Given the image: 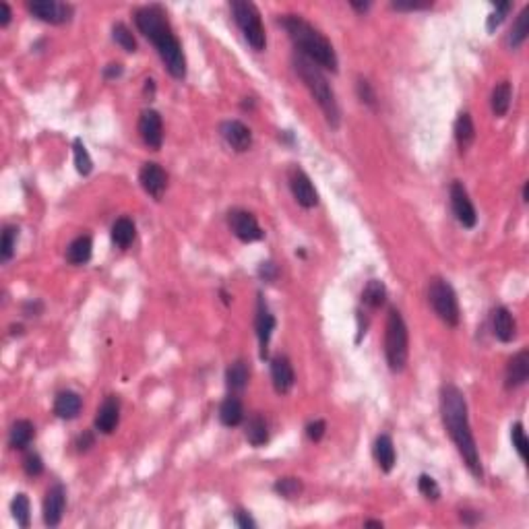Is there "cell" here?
I'll list each match as a JSON object with an SVG mask.
<instances>
[{"label": "cell", "mask_w": 529, "mask_h": 529, "mask_svg": "<svg viewBox=\"0 0 529 529\" xmlns=\"http://www.w3.org/2000/svg\"><path fill=\"white\" fill-rule=\"evenodd\" d=\"M279 23L288 31L289 40L300 56L308 58L318 69L337 72L339 60H337L335 48L316 27H313L306 19H302L300 15H282Z\"/></svg>", "instance_id": "3"}, {"label": "cell", "mask_w": 529, "mask_h": 529, "mask_svg": "<svg viewBox=\"0 0 529 529\" xmlns=\"http://www.w3.org/2000/svg\"><path fill=\"white\" fill-rule=\"evenodd\" d=\"M230 6H232L234 21L240 27L248 46L257 52H263L267 46V35H264L263 21H261L257 6L252 2H246V0H234Z\"/></svg>", "instance_id": "7"}, {"label": "cell", "mask_w": 529, "mask_h": 529, "mask_svg": "<svg viewBox=\"0 0 529 529\" xmlns=\"http://www.w3.org/2000/svg\"><path fill=\"white\" fill-rule=\"evenodd\" d=\"M449 196H451V209H453V216L457 217L459 223H461L463 228H467V230L476 228V223H478L476 207H474V203H472L469 194H467V191H465V186H463L459 180H455V182L451 184Z\"/></svg>", "instance_id": "11"}, {"label": "cell", "mask_w": 529, "mask_h": 529, "mask_svg": "<svg viewBox=\"0 0 529 529\" xmlns=\"http://www.w3.org/2000/svg\"><path fill=\"white\" fill-rule=\"evenodd\" d=\"M277 275H279V269H277V264L273 263V261H263V263L259 264V277L263 282H267V284H273L277 279Z\"/></svg>", "instance_id": "44"}, {"label": "cell", "mask_w": 529, "mask_h": 529, "mask_svg": "<svg viewBox=\"0 0 529 529\" xmlns=\"http://www.w3.org/2000/svg\"><path fill=\"white\" fill-rule=\"evenodd\" d=\"M455 141H457L461 153H465L476 141V126H474V121L467 112H461L457 122H455Z\"/></svg>", "instance_id": "28"}, {"label": "cell", "mask_w": 529, "mask_h": 529, "mask_svg": "<svg viewBox=\"0 0 529 529\" xmlns=\"http://www.w3.org/2000/svg\"><path fill=\"white\" fill-rule=\"evenodd\" d=\"M219 422L228 428H236L244 422V406L236 395H230L219 406Z\"/></svg>", "instance_id": "23"}, {"label": "cell", "mask_w": 529, "mask_h": 529, "mask_svg": "<svg viewBox=\"0 0 529 529\" xmlns=\"http://www.w3.org/2000/svg\"><path fill=\"white\" fill-rule=\"evenodd\" d=\"M135 23H137V29L155 46L169 74L174 79H184L186 77V56L182 52V44L178 42V38L172 31V25H169L164 9L157 4L137 9Z\"/></svg>", "instance_id": "2"}, {"label": "cell", "mask_w": 529, "mask_h": 529, "mask_svg": "<svg viewBox=\"0 0 529 529\" xmlns=\"http://www.w3.org/2000/svg\"><path fill=\"white\" fill-rule=\"evenodd\" d=\"M288 184L289 191L294 194L296 203L304 209H313L318 205V193L314 189V184L311 182L308 174L300 168H289L288 172Z\"/></svg>", "instance_id": "9"}, {"label": "cell", "mask_w": 529, "mask_h": 529, "mask_svg": "<svg viewBox=\"0 0 529 529\" xmlns=\"http://www.w3.org/2000/svg\"><path fill=\"white\" fill-rule=\"evenodd\" d=\"M23 469L29 478H38L44 472V461L38 453H27L23 459Z\"/></svg>", "instance_id": "42"}, {"label": "cell", "mask_w": 529, "mask_h": 529, "mask_svg": "<svg viewBox=\"0 0 529 529\" xmlns=\"http://www.w3.org/2000/svg\"><path fill=\"white\" fill-rule=\"evenodd\" d=\"M529 379V350H521L519 354H515L508 366H506L505 385L506 389H519L528 383Z\"/></svg>", "instance_id": "19"}, {"label": "cell", "mask_w": 529, "mask_h": 529, "mask_svg": "<svg viewBox=\"0 0 529 529\" xmlns=\"http://www.w3.org/2000/svg\"><path fill=\"white\" fill-rule=\"evenodd\" d=\"M112 40L126 52H137V40L133 35V31L124 23H114L112 27Z\"/></svg>", "instance_id": "36"}, {"label": "cell", "mask_w": 529, "mask_h": 529, "mask_svg": "<svg viewBox=\"0 0 529 529\" xmlns=\"http://www.w3.org/2000/svg\"><path fill=\"white\" fill-rule=\"evenodd\" d=\"M459 517L465 525H476L480 521V513H476V511H461Z\"/></svg>", "instance_id": "50"}, {"label": "cell", "mask_w": 529, "mask_h": 529, "mask_svg": "<svg viewBox=\"0 0 529 529\" xmlns=\"http://www.w3.org/2000/svg\"><path fill=\"white\" fill-rule=\"evenodd\" d=\"M271 381H273V386H275V391L279 395L289 393L294 383H296V374H294L291 362L286 356H282V354L271 360Z\"/></svg>", "instance_id": "18"}, {"label": "cell", "mask_w": 529, "mask_h": 529, "mask_svg": "<svg viewBox=\"0 0 529 529\" xmlns=\"http://www.w3.org/2000/svg\"><path fill=\"white\" fill-rule=\"evenodd\" d=\"M72 153H74V168L81 176H89L91 169H94V160L87 151L85 143L81 139H74L72 141Z\"/></svg>", "instance_id": "35"}, {"label": "cell", "mask_w": 529, "mask_h": 529, "mask_svg": "<svg viewBox=\"0 0 529 529\" xmlns=\"http://www.w3.org/2000/svg\"><path fill=\"white\" fill-rule=\"evenodd\" d=\"M273 490L282 496V499H296V496H300V492H302V481L298 480V478H279V480L273 484Z\"/></svg>", "instance_id": "37"}, {"label": "cell", "mask_w": 529, "mask_h": 529, "mask_svg": "<svg viewBox=\"0 0 529 529\" xmlns=\"http://www.w3.org/2000/svg\"><path fill=\"white\" fill-rule=\"evenodd\" d=\"M33 436H35V426L29 420H17L9 430V445L11 449L25 451L31 445Z\"/></svg>", "instance_id": "25"}, {"label": "cell", "mask_w": 529, "mask_h": 529, "mask_svg": "<svg viewBox=\"0 0 529 529\" xmlns=\"http://www.w3.org/2000/svg\"><path fill=\"white\" fill-rule=\"evenodd\" d=\"M96 445V436L91 430H85V433L81 434L79 438H77V442H74V447H77V451L79 453H85V451H89L91 447Z\"/></svg>", "instance_id": "46"}, {"label": "cell", "mask_w": 529, "mask_h": 529, "mask_svg": "<svg viewBox=\"0 0 529 529\" xmlns=\"http://www.w3.org/2000/svg\"><path fill=\"white\" fill-rule=\"evenodd\" d=\"M356 91H358V97H360V101L364 106H368V108H377V94H374V89H372V85L368 83V79H358V83H356Z\"/></svg>", "instance_id": "41"}, {"label": "cell", "mask_w": 529, "mask_h": 529, "mask_svg": "<svg viewBox=\"0 0 529 529\" xmlns=\"http://www.w3.org/2000/svg\"><path fill=\"white\" fill-rule=\"evenodd\" d=\"M91 252H94V240L91 236H79L69 244L67 248V261L71 264H85L89 263L91 259Z\"/></svg>", "instance_id": "27"}, {"label": "cell", "mask_w": 529, "mask_h": 529, "mask_svg": "<svg viewBox=\"0 0 529 529\" xmlns=\"http://www.w3.org/2000/svg\"><path fill=\"white\" fill-rule=\"evenodd\" d=\"M385 356L391 372H403L409 358L408 325L401 313L391 306L385 327Z\"/></svg>", "instance_id": "5"}, {"label": "cell", "mask_w": 529, "mask_h": 529, "mask_svg": "<svg viewBox=\"0 0 529 529\" xmlns=\"http://www.w3.org/2000/svg\"><path fill=\"white\" fill-rule=\"evenodd\" d=\"M511 442H513L517 455L523 459V461H528L529 440L528 436H525V430H523V424H521V422H515V424L511 426Z\"/></svg>", "instance_id": "38"}, {"label": "cell", "mask_w": 529, "mask_h": 529, "mask_svg": "<svg viewBox=\"0 0 529 529\" xmlns=\"http://www.w3.org/2000/svg\"><path fill=\"white\" fill-rule=\"evenodd\" d=\"M153 91H155V85H153L151 79H147V81H145V94H151V96H153Z\"/></svg>", "instance_id": "53"}, {"label": "cell", "mask_w": 529, "mask_h": 529, "mask_svg": "<svg viewBox=\"0 0 529 529\" xmlns=\"http://www.w3.org/2000/svg\"><path fill=\"white\" fill-rule=\"evenodd\" d=\"M418 490H420V494L422 496H426L428 501H438L440 499V486L436 484L433 476H428V474H422L420 478H418Z\"/></svg>", "instance_id": "39"}, {"label": "cell", "mask_w": 529, "mask_h": 529, "mask_svg": "<svg viewBox=\"0 0 529 529\" xmlns=\"http://www.w3.org/2000/svg\"><path fill=\"white\" fill-rule=\"evenodd\" d=\"M440 416L447 433L451 440L455 442L459 455L463 459L465 467L474 478L481 480L484 469H481V459L476 438L469 426V413H467V401L463 391L455 385H445L440 389Z\"/></svg>", "instance_id": "1"}, {"label": "cell", "mask_w": 529, "mask_h": 529, "mask_svg": "<svg viewBox=\"0 0 529 529\" xmlns=\"http://www.w3.org/2000/svg\"><path fill=\"white\" fill-rule=\"evenodd\" d=\"M374 459L379 463V467L389 474L393 467H395V461H397V453H395V445H393V438L389 434H381L377 440H374Z\"/></svg>", "instance_id": "24"}, {"label": "cell", "mask_w": 529, "mask_h": 529, "mask_svg": "<svg viewBox=\"0 0 529 529\" xmlns=\"http://www.w3.org/2000/svg\"><path fill=\"white\" fill-rule=\"evenodd\" d=\"M294 69L298 72V77L302 79V83L306 85V89L311 91V96L314 97V101L318 104V108L325 114V121L329 122L331 128H339L341 122V110L337 104L335 91L331 89V83L327 81L325 72L321 71L314 62H311L308 58L296 54L294 56Z\"/></svg>", "instance_id": "4"}, {"label": "cell", "mask_w": 529, "mask_h": 529, "mask_svg": "<svg viewBox=\"0 0 529 529\" xmlns=\"http://www.w3.org/2000/svg\"><path fill=\"white\" fill-rule=\"evenodd\" d=\"M65 506H67V490L62 484H54L50 486L44 499V523L48 528H58L65 515Z\"/></svg>", "instance_id": "14"}, {"label": "cell", "mask_w": 529, "mask_h": 529, "mask_svg": "<svg viewBox=\"0 0 529 529\" xmlns=\"http://www.w3.org/2000/svg\"><path fill=\"white\" fill-rule=\"evenodd\" d=\"M428 300H430V306L436 313V316L449 325V327H457L461 323V311H459V300L457 294L453 286L442 279V277H434L428 286Z\"/></svg>", "instance_id": "6"}, {"label": "cell", "mask_w": 529, "mask_h": 529, "mask_svg": "<svg viewBox=\"0 0 529 529\" xmlns=\"http://www.w3.org/2000/svg\"><path fill=\"white\" fill-rule=\"evenodd\" d=\"M364 528H383V521H374V519H368V521H364Z\"/></svg>", "instance_id": "54"}, {"label": "cell", "mask_w": 529, "mask_h": 529, "mask_svg": "<svg viewBox=\"0 0 529 529\" xmlns=\"http://www.w3.org/2000/svg\"><path fill=\"white\" fill-rule=\"evenodd\" d=\"M244 434H246V440H248L255 449L264 447V445L269 442V426H267V420H264L261 413H252V416L246 420Z\"/></svg>", "instance_id": "22"}, {"label": "cell", "mask_w": 529, "mask_h": 529, "mask_svg": "<svg viewBox=\"0 0 529 529\" xmlns=\"http://www.w3.org/2000/svg\"><path fill=\"white\" fill-rule=\"evenodd\" d=\"M17 240H19V228L17 225H6L0 238V259L2 263H9L15 255L17 248Z\"/></svg>", "instance_id": "34"}, {"label": "cell", "mask_w": 529, "mask_h": 529, "mask_svg": "<svg viewBox=\"0 0 529 529\" xmlns=\"http://www.w3.org/2000/svg\"><path fill=\"white\" fill-rule=\"evenodd\" d=\"M135 236H137V230H135L133 219L121 217V219L114 221V225H112V242L118 248H128L135 242Z\"/></svg>", "instance_id": "31"}, {"label": "cell", "mask_w": 529, "mask_h": 529, "mask_svg": "<svg viewBox=\"0 0 529 529\" xmlns=\"http://www.w3.org/2000/svg\"><path fill=\"white\" fill-rule=\"evenodd\" d=\"M325 430H327L325 420H314V422H311V424L306 426V436H308L313 442H318V440L325 436Z\"/></svg>", "instance_id": "45"}, {"label": "cell", "mask_w": 529, "mask_h": 529, "mask_svg": "<svg viewBox=\"0 0 529 529\" xmlns=\"http://www.w3.org/2000/svg\"><path fill=\"white\" fill-rule=\"evenodd\" d=\"M11 17H13L11 6H9L6 2H2V4H0V27H6V25L11 23Z\"/></svg>", "instance_id": "51"}, {"label": "cell", "mask_w": 529, "mask_h": 529, "mask_svg": "<svg viewBox=\"0 0 529 529\" xmlns=\"http://www.w3.org/2000/svg\"><path fill=\"white\" fill-rule=\"evenodd\" d=\"M81 408H83V399L74 391H62L54 399V413L60 420H74L81 413Z\"/></svg>", "instance_id": "21"}, {"label": "cell", "mask_w": 529, "mask_h": 529, "mask_svg": "<svg viewBox=\"0 0 529 529\" xmlns=\"http://www.w3.org/2000/svg\"><path fill=\"white\" fill-rule=\"evenodd\" d=\"M42 308H44V304H42V302H38V300H29V302H25L23 304V314L25 316H38V314L42 313Z\"/></svg>", "instance_id": "48"}, {"label": "cell", "mask_w": 529, "mask_h": 529, "mask_svg": "<svg viewBox=\"0 0 529 529\" xmlns=\"http://www.w3.org/2000/svg\"><path fill=\"white\" fill-rule=\"evenodd\" d=\"M121 422V399L116 395H108L96 413V430L101 434H112Z\"/></svg>", "instance_id": "16"}, {"label": "cell", "mask_w": 529, "mask_h": 529, "mask_svg": "<svg viewBox=\"0 0 529 529\" xmlns=\"http://www.w3.org/2000/svg\"><path fill=\"white\" fill-rule=\"evenodd\" d=\"M523 201H525V203L529 201V182H525V184H523Z\"/></svg>", "instance_id": "55"}, {"label": "cell", "mask_w": 529, "mask_h": 529, "mask_svg": "<svg viewBox=\"0 0 529 529\" xmlns=\"http://www.w3.org/2000/svg\"><path fill=\"white\" fill-rule=\"evenodd\" d=\"M386 302V286L381 279H370L362 289V304L377 311Z\"/></svg>", "instance_id": "29"}, {"label": "cell", "mask_w": 529, "mask_h": 529, "mask_svg": "<svg viewBox=\"0 0 529 529\" xmlns=\"http://www.w3.org/2000/svg\"><path fill=\"white\" fill-rule=\"evenodd\" d=\"M139 182H141L145 193L153 196L155 201H160L166 193V186H168V174L164 172L160 164L147 162V164H143V168L139 169Z\"/></svg>", "instance_id": "12"}, {"label": "cell", "mask_w": 529, "mask_h": 529, "mask_svg": "<svg viewBox=\"0 0 529 529\" xmlns=\"http://www.w3.org/2000/svg\"><path fill=\"white\" fill-rule=\"evenodd\" d=\"M234 523L238 525V528L242 529H255L257 528V521L246 513V511H242V508H238L236 513H234Z\"/></svg>", "instance_id": "47"}, {"label": "cell", "mask_w": 529, "mask_h": 529, "mask_svg": "<svg viewBox=\"0 0 529 529\" xmlns=\"http://www.w3.org/2000/svg\"><path fill=\"white\" fill-rule=\"evenodd\" d=\"M391 6L395 11H424V9H430L433 2H420V0H395L391 2Z\"/></svg>", "instance_id": "43"}, {"label": "cell", "mask_w": 529, "mask_h": 529, "mask_svg": "<svg viewBox=\"0 0 529 529\" xmlns=\"http://www.w3.org/2000/svg\"><path fill=\"white\" fill-rule=\"evenodd\" d=\"M511 97H513V89L508 81H501L494 89H492V97H490V106L494 116L503 118L506 116L508 108H511Z\"/></svg>", "instance_id": "30"}, {"label": "cell", "mask_w": 529, "mask_h": 529, "mask_svg": "<svg viewBox=\"0 0 529 529\" xmlns=\"http://www.w3.org/2000/svg\"><path fill=\"white\" fill-rule=\"evenodd\" d=\"M228 223H230V230L234 232V236L244 244L261 240L264 236L263 228L259 225L257 217L246 209H232L228 216Z\"/></svg>", "instance_id": "8"}, {"label": "cell", "mask_w": 529, "mask_h": 529, "mask_svg": "<svg viewBox=\"0 0 529 529\" xmlns=\"http://www.w3.org/2000/svg\"><path fill=\"white\" fill-rule=\"evenodd\" d=\"M511 9H513L511 2H499V4L494 6V13H490V15H488V21H486V27H488L490 33L505 21V17L511 13Z\"/></svg>", "instance_id": "40"}, {"label": "cell", "mask_w": 529, "mask_h": 529, "mask_svg": "<svg viewBox=\"0 0 529 529\" xmlns=\"http://www.w3.org/2000/svg\"><path fill=\"white\" fill-rule=\"evenodd\" d=\"M529 35V9H523L519 13V17L515 19V23L511 27L508 33V46L513 50H517L519 46H523V42L528 40Z\"/></svg>", "instance_id": "32"}, {"label": "cell", "mask_w": 529, "mask_h": 529, "mask_svg": "<svg viewBox=\"0 0 529 529\" xmlns=\"http://www.w3.org/2000/svg\"><path fill=\"white\" fill-rule=\"evenodd\" d=\"M275 316L271 314L267 302L263 300V296H259V308H257V321H255V327H257V337H259V345H261V358H267V350H269V341H271V335L275 331Z\"/></svg>", "instance_id": "17"}, {"label": "cell", "mask_w": 529, "mask_h": 529, "mask_svg": "<svg viewBox=\"0 0 529 529\" xmlns=\"http://www.w3.org/2000/svg\"><path fill=\"white\" fill-rule=\"evenodd\" d=\"M490 321H492V333H494V337L499 341L508 343V341L515 339V335H517V323H515L513 314H511V311L506 306H496L492 311Z\"/></svg>", "instance_id": "20"}, {"label": "cell", "mask_w": 529, "mask_h": 529, "mask_svg": "<svg viewBox=\"0 0 529 529\" xmlns=\"http://www.w3.org/2000/svg\"><path fill=\"white\" fill-rule=\"evenodd\" d=\"M11 513H13V519L17 521L19 528H29V523H31V506H29L27 494H23V492L15 494L13 503H11Z\"/></svg>", "instance_id": "33"}, {"label": "cell", "mask_w": 529, "mask_h": 529, "mask_svg": "<svg viewBox=\"0 0 529 529\" xmlns=\"http://www.w3.org/2000/svg\"><path fill=\"white\" fill-rule=\"evenodd\" d=\"M139 135L143 139V143L149 149H160L164 143V122L160 112L155 110H143L141 118H139Z\"/></svg>", "instance_id": "13"}, {"label": "cell", "mask_w": 529, "mask_h": 529, "mask_svg": "<svg viewBox=\"0 0 529 529\" xmlns=\"http://www.w3.org/2000/svg\"><path fill=\"white\" fill-rule=\"evenodd\" d=\"M122 71H124V67H122L121 62H110V65L104 69V77L112 81V79H118L122 74Z\"/></svg>", "instance_id": "49"}, {"label": "cell", "mask_w": 529, "mask_h": 529, "mask_svg": "<svg viewBox=\"0 0 529 529\" xmlns=\"http://www.w3.org/2000/svg\"><path fill=\"white\" fill-rule=\"evenodd\" d=\"M219 133H221L223 141L238 153H244L252 147V133L244 122L225 121L219 126Z\"/></svg>", "instance_id": "15"}, {"label": "cell", "mask_w": 529, "mask_h": 529, "mask_svg": "<svg viewBox=\"0 0 529 529\" xmlns=\"http://www.w3.org/2000/svg\"><path fill=\"white\" fill-rule=\"evenodd\" d=\"M350 6L358 13H366L370 9V2H350Z\"/></svg>", "instance_id": "52"}, {"label": "cell", "mask_w": 529, "mask_h": 529, "mask_svg": "<svg viewBox=\"0 0 529 529\" xmlns=\"http://www.w3.org/2000/svg\"><path fill=\"white\" fill-rule=\"evenodd\" d=\"M29 13L44 21V23H52V25H62L69 23L72 17V6L71 4H65V2H54V0H33L27 4Z\"/></svg>", "instance_id": "10"}, {"label": "cell", "mask_w": 529, "mask_h": 529, "mask_svg": "<svg viewBox=\"0 0 529 529\" xmlns=\"http://www.w3.org/2000/svg\"><path fill=\"white\" fill-rule=\"evenodd\" d=\"M248 379H250V370H248V364L244 360H236L232 362L225 370V386L232 391V393H240L246 389L248 385Z\"/></svg>", "instance_id": "26"}]
</instances>
